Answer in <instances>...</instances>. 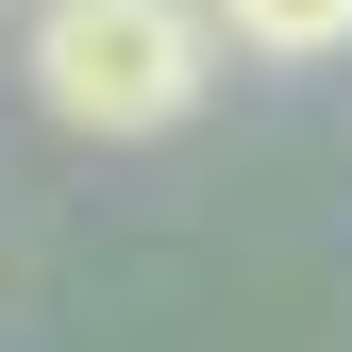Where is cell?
I'll list each match as a JSON object with an SVG mask.
<instances>
[{
    "mask_svg": "<svg viewBox=\"0 0 352 352\" xmlns=\"http://www.w3.org/2000/svg\"><path fill=\"white\" fill-rule=\"evenodd\" d=\"M218 51H352V0H201Z\"/></svg>",
    "mask_w": 352,
    "mask_h": 352,
    "instance_id": "cell-2",
    "label": "cell"
},
{
    "mask_svg": "<svg viewBox=\"0 0 352 352\" xmlns=\"http://www.w3.org/2000/svg\"><path fill=\"white\" fill-rule=\"evenodd\" d=\"M218 84V17L201 0H34V101L67 135H168Z\"/></svg>",
    "mask_w": 352,
    "mask_h": 352,
    "instance_id": "cell-1",
    "label": "cell"
}]
</instances>
